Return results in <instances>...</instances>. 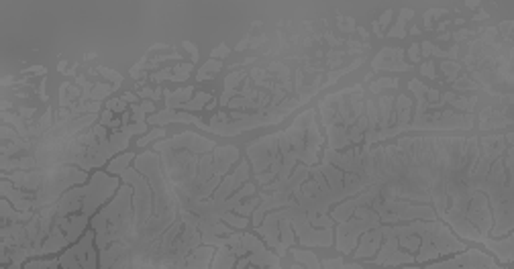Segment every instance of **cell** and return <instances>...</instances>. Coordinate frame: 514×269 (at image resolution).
Masks as SVG:
<instances>
[{"mask_svg":"<svg viewBox=\"0 0 514 269\" xmlns=\"http://www.w3.org/2000/svg\"><path fill=\"white\" fill-rule=\"evenodd\" d=\"M322 124L328 132V149L339 151L365 141L367 114L361 86L345 88L320 102Z\"/></svg>","mask_w":514,"mask_h":269,"instance_id":"1","label":"cell"},{"mask_svg":"<svg viewBox=\"0 0 514 269\" xmlns=\"http://www.w3.org/2000/svg\"><path fill=\"white\" fill-rule=\"evenodd\" d=\"M210 269H281V265L255 234L237 230L216 249Z\"/></svg>","mask_w":514,"mask_h":269,"instance_id":"2","label":"cell"},{"mask_svg":"<svg viewBox=\"0 0 514 269\" xmlns=\"http://www.w3.org/2000/svg\"><path fill=\"white\" fill-rule=\"evenodd\" d=\"M120 177L110 175L106 171H94L88 183L80 187L67 190L59 200H57V216H71V214H84V216H94L102 204H106L110 198L120 187Z\"/></svg>","mask_w":514,"mask_h":269,"instance_id":"3","label":"cell"},{"mask_svg":"<svg viewBox=\"0 0 514 269\" xmlns=\"http://www.w3.org/2000/svg\"><path fill=\"white\" fill-rule=\"evenodd\" d=\"M131 218H133V187L122 181L114 198L90 220V228H94L96 232L98 253H102L122 236V232L131 224Z\"/></svg>","mask_w":514,"mask_h":269,"instance_id":"4","label":"cell"},{"mask_svg":"<svg viewBox=\"0 0 514 269\" xmlns=\"http://www.w3.org/2000/svg\"><path fill=\"white\" fill-rule=\"evenodd\" d=\"M249 163L253 165L255 181L265 187L279 179L281 175V155H279V132L261 137L247 145Z\"/></svg>","mask_w":514,"mask_h":269,"instance_id":"5","label":"cell"},{"mask_svg":"<svg viewBox=\"0 0 514 269\" xmlns=\"http://www.w3.org/2000/svg\"><path fill=\"white\" fill-rule=\"evenodd\" d=\"M381 224L379 216L369 208V206H359L355 208L353 216L345 222H339L335 228V236H337V251L343 255H353L359 236L371 228H377Z\"/></svg>","mask_w":514,"mask_h":269,"instance_id":"6","label":"cell"},{"mask_svg":"<svg viewBox=\"0 0 514 269\" xmlns=\"http://www.w3.org/2000/svg\"><path fill=\"white\" fill-rule=\"evenodd\" d=\"M379 216L381 224H398L400 220H436L434 208L428 204H412L408 200H381L379 196L369 204Z\"/></svg>","mask_w":514,"mask_h":269,"instance_id":"7","label":"cell"},{"mask_svg":"<svg viewBox=\"0 0 514 269\" xmlns=\"http://www.w3.org/2000/svg\"><path fill=\"white\" fill-rule=\"evenodd\" d=\"M59 269H98L94 228H88L75 245H71L59 255Z\"/></svg>","mask_w":514,"mask_h":269,"instance_id":"8","label":"cell"},{"mask_svg":"<svg viewBox=\"0 0 514 269\" xmlns=\"http://www.w3.org/2000/svg\"><path fill=\"white\" fill-rule=\"evenodd\" d=\"M424 269H506V267H500L490 255L481 253L479 249H465L451 259L426 263Z\"/></svg>","mask_w":514,"mask_h":269,"instance_id":"9","label":"cell"},{"mask_svg":"<svg viewBox=\"0 0 514 269\" xmlns=\"http://www.w3.org/2000/svg\"><path fill=\"white\" fill-rule=\"evenodd\" d=\"M90 220H92L90 216H84V214H71V216L55 218V222H53V224H57V226L63 230V234L67 236L69 245H75V243L84 236V232L88 230Z\"/></svg>","mask_w":514,"mask_h":269,"instance_id":"10","label":"cell"},{"mask_svg":"<svg viewBox=\"0 0 514 269\" xmlns=\"http://www.w3.org/2000/svg\"><path fill=\"white\" fill-rule=\"evenodd\" d=\"M381 240H383V232H381V224L377 226V228H371V230H367V232H363L361 236H359V243H357V247H355V251H353V257L355 259H371V257H375V253L379 251V245H381Z\"/></svg>","mask_w":514,"mask_h":269,"instance_id":"11","label":"cell"},{"mask_svg":"<svg viewBox=\"0 0 514 269\" xmlns=\"http://www.w3.org/2000/svg\"><path fill=\"white\" fill-rule=\"evenodd\" d=\"M404 51L402 49H383L377 53V57L373 59V69H386V71H408L410 63L402 61Z\"/></svg>","mask_w":514,"mask_h":269,"instance_id":"12","label":"cell"},{"mask_svg":"<svg viewBox=\"0 0 514 269\" xmlns=\"http://www.w3.org/2000/svg\"><path fill=\"white\" fill-rule=\"evenodd\" d=\"M69 247H71V245H69L67 236L63 234V230H61L57 224H53L49 236L45 238V243H43V247H41V257H47V255L65 251V249H69Z\"/></svg>","mask_w":514,"mask_h":269,"instance_id":"13","label":"cell"},{"mask_svg":"<svg viewBox=\"0 0 514 269\" xmlns=\"http://www.w3.org/2000/svg\"><path fill=\"white\" fill-rule=\"evenodd\" d=\"M33 216H35V212H20V210H16L8 200L2 198V202H0V222H2V226L20 224V222L24 224V222H29Z\"/></svg>","mask_w":514,"mask_h":269,"instance_id":"14","label":"cell"},{"mask_svg":"<svg viewBox=\"0 0 514 269\" xmlns=\"http://www.w3.org/2000/svg\"><path fill=\"white\" fill-rule=\"evenodd\" d=\"M394 112H396V132L410 128V114H412V102L408 96H398L394 102Z\"/></svg>","mask_w":514,"mask_h":269,"instance_id":"15","label":"cell"},{"mask_svg":"<svg viewBox=\"0 0 514 269\" xmlns=\"http://www.w3.org/2000/svg\"><path fill=\"white\" fill-rule=\"evenodd\" d=\"M192 92L194 88H179V90H163V98H165V106L167 110H173V108H182L186 102L192 100Z\"/></svg>","mask_w":514,"mask_h":269,"instance_id":"16","label":"cell"},{"mask_svg":"<svg viewBox=\"0 0 514 269\" xmlns=\"http://www.w3.org/2000/svg\"><path fill=\"white\" fill-rule=\"evenodd\" d=\"M135 153H122V155H114V159L106 165V171L110 173V175H114V173H122L124 169H128V165L135 161Z\"/></svg>","mask_w":514,"mask_h":269,"instance_id":"17","label":"cell"},{"mask_svg":"<svg viewBox=\"0 0 514 269\" xmlns=\"http://www.w3.org/2000/svg\"><path fill=\"white\" fill-rule=\"evenodd\" d=\"M22 269H59V257L53 259H29Z\"/></svg>","mask_w":514,"mask_h":269,"instance_id":"18","label":"cell"},{"mask_svg":"<svg viewBox=\"0 0 514 269\" xmlns=\"http://www.w3.org/2000/svg\"><path fill=\"white\" fill-rule=\"evenodd\" d=\"M220 67H222V63L218 61V59H208L202 67H200V71H198V75H196V79L198 82H204V79H210L216 71H220Z\"/></svg>","mask_w":514,"mask_h":269,"instance_id":"19","label":"cell"},{"mask_svg":"<svg viewBox=\"0 0 514 269\" xmlns=\"http://www.w3.org/2000/svg\"><path fill=\"white\" fill-rule=\"evenodd\" d=\"M212 100V96L210 94H206V92H198L190 102H186L184 106H182V110H200V108H204V104L206 102H210Z\"/></svg>","mask_w":514,"mask_h":269,"instance_id":"20","label":"cell"},{"mask_svg":"<svg viewBox=\"0 0 514 269\" xmlns=\"http://www.w3.org/2000/svg\"><path fill=\"white\" fill-rule=\"evenodd\" d=\"M398 77H379V79H375V82H371V86H369V90L373 92V94H379L381 90H386V88H398Z\"/></svg>","mask_w":514,"mask_h":269,"instance_id":"21","label":"cell"},{"mask_svg":"<svg viewBox=\"0 0 514 269\" xmlns=\"http://www.w3.org/2000/svg\"><path fill=\"white\" fill-rule=\"evenodd\" d=\"M112 92H114V88H112L110 84H94L90 100H92V102H100V100H104L106 96H110Z\"/></svg>","mask_w":514,"mask_h":269,"instance_id":"22","label":"cell"},{"mask_svg":"<svg viewBox=\"0 0 514 269\" xmlns=\"http://www.w3.org/2000/svg\"><path fill=\"white\" fill-rule=\"evenodd\" d=\"M165 137V128H153V130H149L147 134H143L139 141H137V145L139 147H147L149 143H153L155 139H163Z\"/></svg>","mask_w":514,"mask_h":269,"instance_id":"23","label":"cell"},{"mask_svg":"<svg viewBox=\"0 0 514 269\" xmlns=\"http://www.w3.org/2000/svg\"><path fill=\"white\" fill-rule=\"evenodd\" d=\"M190 71H192V63H182V65H175V67H173L171 82H184V79H188Z\"/></svg>","mask_w":514,"mask_h":269,"instance_id":"24","label":"cell"},{"mask_svg":"<svg viewBox=\"0 0 514 269\" xmlns=\"http://www.w3.org/2000/svg\"><path fill=\"white\" fill-rule=\"evenodd\" d=\"M96 71H100L106 79H112V82H114V84H112V88H114V90H118V86L122 84V75H120V73H116L114 69H108V67H98Z\"/></svg>","mask_w":514,"mask_h":269,"instance_id":"25","label":"cell"},{"mask_svg":"<svg viewBox=\"0 0 514 269\" xmlns=\"http://www.w3.org/2000/svg\"><path fill=\"white\" fill-rule=\"evenodd\" d=\"M0 139H2V143H14V141H18V139H22L16 130H12L8 124H2L0 126Z\"/></svg>","mask_w":514,"mask_h":269,"instance_id":"26","label":"cell"},{"mask_svg":"<svg viewBox=\"0 0 514 269\" xmlns=\"http://www.w3.org/2000/svg\"><path fill=\"white\" fill-rule=\"evenodd\" d=\"M243 77H245V71H235V73H230V75L226 77V82H224V92H235V86H237Z\"/></svg>","mask_w":514,"mask_h":269,"instance_id":"27","label":"cell"},{"mask_svg":"<svg viewBox=\"0 0 514 269\" xmlns=\"http://www.w3.org/2000/svg\"><path fill=\"white\" fill-rule=\"evenodd\" d=\"M163 96V92H161V88H143V90H139V98H143V100H159Z\"/></svg>","mask_w":514,"mask_h":269,"instance_id":"28","label":"cell"},{"mask_svg":"<svg viewBox=\"0 0 514 269\" xmlns=\"http://www.w3.org/2000/svg\"><path fill=\"white\" fill-rule=\"evenodd\" d=\"M106 108L112 110V112L122 114V112H126V102L122 98H110V100H106Z\"/></svg>","mask_w":514,"mask_h":269,"instance_id":"29","label":"cell"},{"mask_svg":"<svg viewBox=\"0 0 514 269\" xmlns=\"http://www.w3.org/2000/svg\"><path fill=\"white\" fill-rule=\"evenodd\" d=\"M445 12H447V8H428V10L424 12V26L430 29V18L441 16V14H445Z\"/></svg>","mask_w":514,"mask_h":269,"instance_id":"30","label":"cell"},{"mask_svg":"<svg viewBox=\"0 0 514 269\" xmlns=\"http://www.w3.org/2000/svg\"><path fill=\"white\" fill-rule=\"evenodd\" d=\"M441 67H443V71L449 75V79H455L457 71L461 69V67H459V63H453V61H443V65H441Z\"/></svg>","mask_w":514,"mask_h":269,"instance_id":"31","label":"cell"},{"mask_svg":"<svg viewBox=\"0 0 514 269\" xmlns=\"http://www.w3.org/2000/svg\"><path fill=\"white\" fill-rule=\"evenodd\" d=\"M228 51H230V49H228L224 43H220V45H218V47L210 53V59H222V57H226V55H228Z\"/></svg>","mask_w":514,"mask_h":269,"instance_id":"32","label":"cell"},{"mask_svg":"<svg viewBox=\"0 0 514 269\" xmlns=\"http://www.w3.org/2000/svg\"><path fill=\"white\" fill-rule=\"evenodd\" d=\"M388 35H390V37H406V31H404V22H400V20H398V22H396V24H394V26H392V29L388 31Z\"/></svg>","mask_w":514,"mask_h":269,"instance_id":"33","label":"cell"},{"mask_svg":"<svg viewBox=\"0 0 514 269\" xmlns=\"http://www.w3.org/2000/svg\"><path fill=\"white\" fill-rule=\"evenodd\" d=\"M112 120H114V112H112V110L106 108V110L100 112V124H102V126H108Z\"/></svg>","mask_w":514,"mask_h":269,"instance_id":"34","label":"cell"},{"mask_svg":"<svg viewBox=\"0 0 514 269\" xmlns=\"http://www.w3.org/2000/svg\"><path fill=\"white\" fill-rule=\"evenodd\" d=\"M420 73H422V75H426V77H434V63H432V61H426V63H422V67H420Z\"/></svg>","mask_w":514,"mask_h":269,"instance_id":"35","label":"cell"},{"mask_svg":"<svg viewBox=\"0 0 514 269\" xmlns=\"http://www.w3.org/2000/svg\"><path fill=\"white\" fill-rule=\"evenodd\" d=\"M182 47L186 49V51H190V57H192V61H198V49L190 43V41H182Z\"/></svg>","mask_w":514,"mask_h":269,"instance_id":"36","label":"cell"},{"mask_svg":"<svg viewBox=\"0 0 514 269\" xmlns=\"http://www.w3.org/2000/svg\"><path fill=\"white\" fill-rule=\"evenodd\" d=\"M339 26L343 31H353L355 29V20L353 18H339Z\"/></svg>","mask_w":514,"mask_h":269,"instance_id":"37","label":"cell"},{"mask_svg":"<svg viewBox=\"0 0 514 269\" xmlns=\"http://www.w3.org/2000/svg\"><path fill=\"white\" fill-rule=\"evenodd\" d=\"M408 57H410L412 63H416V61L420 59V47H418V45H412V47L408 49Z\"/></svg>","mask_w":514,"mask_h":269,"instance_id":"38","label":"cell"},{"mask_svg":"<svg viewBox=\"0 0 514 269\" xmlns=\"http://www.w3.org/2000/svg\"><path fill=\"white\" fill-rule=\"evenodd\" d=\"M392 16H394V12H392V10H390V8H388V10H386V12H383V14H381V18H379V20H377V24H379V29H381V26H388V22H390V20H392Z\"/></svg>","mask_w":514,"mask_h":269,"instance_id":"39","label":"cell"},{"mask_svg":"<svg viewBox=\"0 0 514 269\" xmlns=\"http://www.w3.org/2000/svg\"><path fill=\"white\" fill-rule=\"evenodd\" d=\"M412 16H414V10H412V8H402V10H400V18H398V20H400V22H406V20H408V18H412Z\"/></svg>","mask_w":514,"mask_h":269,"instance_id":"40","label":"cell"},{"mask_svg":"<svg viewBox=\"0 0 514 269\" xmlns=\"http://www.w3.org/2000/svg\"><path fill=\"white\" fill-rule=\"evenodd\" d=\"M432 51H434V45H432L430 41H424V43H422V57H430Z\"/></svg>","mask_w":514,"mask_h":269,"instance_id":"41","label":"cell"},{"mask_svg":"<svg viewBox=\"0 0 514 269\" xmlns=\"http://www.w3.org/2000/svg\"><path fill=\"white\" fill-rule=\"evenodd\" d=\"M120 98H122L126 104H137V102H139V96H135V94H131V92H124Z\"/></svg>","mask_w":514,"mask_h":269,"instance_id":"42","label":"cell"},{"mask_svg":"<svg viewBox=\"0 0 514 269\" xmlns=\"http://www.w3.org/2000/svg\"><path fill=\"white\" fill-rule=\"evenodd\" d=\"M18 114H20L22 118H29V116H33V114H35V108H29V106H22V108H18Z\"/></svg>","mask_w":514,"mask_h":269,"instance_id":"43","label":"cell"},{"mask_svg":"<svg viewBox=\"0 0 514 269\" xmlns=\"http://www.w3.org/2000/svg\"><path fill=\"white\" fill-rule=\"evenodd\" d=\"M500 29L504 31L506 39H510V29H512V22H510V20H506V22H502V24H500Z\"/></svg>","mask_w":514,"mask_h":269,"instance_id":"44","label":"cell"},{"mask_svg":"<svg viewBox=\"0 0 514 269\" xmlns=\"http://www.w3.org/2000/svg\"><path fill=\"white\" fill-rule=\"evenodd\" d=\"M33 71H37V73H45L47 69L43 67V65H33V67H29V69H24L22 73H33Z\"/></svg>","mask_w":514,"mask_h":269,"instance_id":"45","label":"cell"},{"mask_svg":"<svg viewBox=\"0 0 514 269\" xmlns=\"http://www.w3.org/2000/svg\"><path fill=\"white\" fill-rule=\"evenodd\" d=\"M22 265H24V263H18V261H12L10 265H6V267H2V269H22Z\"/></svg>","mask_w":514,"mask_h":269,"instance_id":"46","label":"cell"},{"mask_svg":"<svg viewBox=\"0 0 514 269\" xmlns=\"http://www.w3.org/2000/svg\"><path fill=\"white\" fill-rule=\"evenodd\" d=\"M469 33L467 31H459V33H455V39H463V37H467Z\"/></svg>","mask_w":514,"mask_h":269,"instance_id":"47","label":"cell"},{"mask_svg":"<svg viewBox=\"0 0 514 269\" xmlns=\"http://www.w3.org/2000/svg\"><path fill=\"white\" fill-rule=\"evenodd\" d=\"M400 269H424V267H414V265H402Z\"/></svg>","mask_w":514,"mask_h":269,"instance_id":"48","label":"cell"},{"mask_svg":"<svg viewBox=\"0 0 514 269\" xmlns=\"http://www.w3.org/2000/svg\"><path fill=\"white\" fill-rule=\"evenodd\" d=\"M57 69H59V71H63V69H65V61H59V65H57Z\"/></svg>","mask_w":514,"mask_h":269,"instance_id":"49","label":"cell"}]
</instances>
